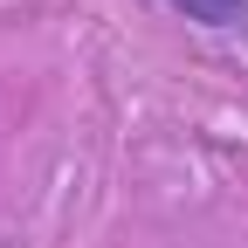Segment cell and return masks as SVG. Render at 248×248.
I'll use <instances>...</instances> for the list:
<instances>
[{"instance_id": "cell-1", "label": "cell", "mask_w": 248, "mask_h": 248, "mask_svg": "<svg viewBox=\"0 0 248 248\" xmlns=\"http://www.w3.org/2000/svg\"><path fill=\"white\" fill-rule=\"evenodd\" d=\"M172 14H186V21H200V28H234V21H248V0H166Z\"/></svg>"}]
</instances>
